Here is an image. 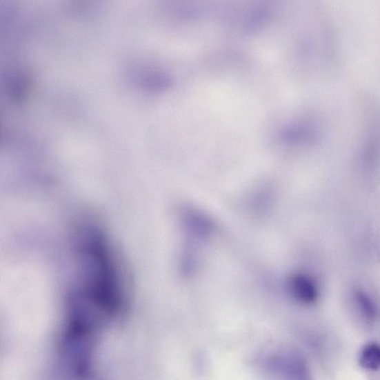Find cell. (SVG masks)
<instances>
[{
  "instance_id": "1",
  "label": "cell",
  "mask_w": 380,
  "mask_h": 380,
  "mask_svg": "<svg viewBox=\"0 0 380 380\" xmlns=\"http://www.w3.org/2000/svg\"><path fill=\"white\" fill-rule=\"evenodd\" d=\"M292 291L295 297L305 304L314 303L318 298V288L315 281L304 275L296 277L292 282Z\"/></svg>"
},
{
  "instance_id": "2",
  "label": "cell",
  "mask_w": 380,
  "mask_h": 380,
  "mask_svg": "<svg viewBox=\"0 0 380 380\" xmlns=\"http://www.w3.org/2000/svg\"><path fill=\"white\" fill-rule=\"evenodd\" d=\"M173 12L179 18L192 19L197 18L206 10L204 1L207 0H170Z\"/></svg>"
},
{
  "instance_id": "3",
  "label": "cell",
  "mask_w": 380,
  "mask_h": 380,
  "mask_svg": "<svg viewBox=\"0 0 380 380\" xmlns=\"http://www.w3.org/2000/svg\"><path fill=\"white\" fill-rule=\"evenodd\" d=\"M359 363L370 371L380 370V345L369 343L364 346L359 354Z\"/></svg>"
},
{
  "instance_id": "4",
  "label": "cell",
  "mask_w": 380,
  "mask_h": 380,
  "mask_svg": "<svg viewBox=\"0 0 380 380\" xmlns=\"http://www.w3.org/2000/svg\"><path fill=\"white\" fill-rule=\"evenodd\" d=\"M354 300L360 314L368 321H374L378 315V309L374 300L366 292L357 290Z\"/></svg>"
},
{
  "instance_id": "5",
  "label": "cell",
  "mask_w": 380,
  "mask_h": 380,
  "mask_svg": "<svg viewBox=\"0 0 380 380\" xmlns=\"http://www.w3.org/2000/svg\"><path fill=\"white\" fill-rule=\"evenodd\" d=\"M268 14V8L266 6H259L252 9L243 23V30L248 33L259 30L266 23Z\"/></svg>"
}]
</instances>
